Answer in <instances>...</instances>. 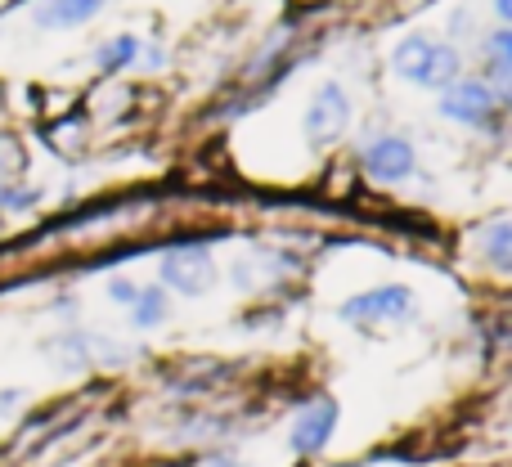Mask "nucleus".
<instances>
[{"instance_id": "nucleus-1", "label": "nucleus", "mask_w": 512, "mask_h": 467, "mask_svg": "<svg viewBox=\"0 0 512 467\" xmlns=\"http://www.w3.org/2000/svg\"><path fill=\"white\" fill-rule=\"evenodd\" d=\"M391 72H396L400 81H414V86L423 90H445L459 81L463 72V54L454 50L450 41H436V36H405V41L391 50Z\"/></svg>"}, {"instance_id": "nucleus-2", "label": "nucleus", "mask_w": 512, "mask_h": 467, "mask_svg": "<svg viewBox=\"0 0 512 467\" xmlns=\"http://www.w3.org/2000/svg\"><path fill=\"white\" fill-rule=\"evenodd\" d=\"M441 117L459 126H481V131H495L499 117H504V95L490 90L481 77H459L454 86L441 90Z\"/></svg>"}, {"instance_id": "nucleus-3", "label": "nucleus", "mask_w": 512, "mask_h": 467, "mask_svg": "<svg viewBox=\"0 0 512 467\" xmlns=\"http://www.w3.org/2000/svg\"><path fill=\"white\" fill-rule=\"evenodd\" d=\"M346 126H351V99H346V90L337 81H324L315 90V99H310L306 117H301L306 144L310 149H328V144H337L346 135Z\"/></svg>"}, {"instance_id": "nucleus-4", "label": "nucleus", "mask_w": 512, "mask_h": 467, "mask_svg": "<svg viewBox=\"0 0 512 467\" xmlns=\"http://www.w3.org/2000/svg\"><path fill=\"white\" fill-rule=\"evenodd\" d=\"M162 283L185 297H203L216 283V261L207 247H176V252L162 256Z\"/></svg>"}, {"instance_id": "nucleus-5", "label": "nucleus", "mask_w": 512, "mask_h": 467, "mask_svg": "<svg viewBox=\"0 0 512 467\" xmlns=\"http://www.w3.org/2000/svg\"><path fill=\"white\" fill-rule=\"evenodd\" d=\"M414 310V292L405 283H387V288L355 292L351 301H342V319L351 324H382V319H405Z\"/></svg>"}, {"instance_id": "nucleus-6", "label": "nucleus", "mask_w": 512, "mask_h": 467, "mask_svg": "<svg viewBox=\"0 0 512 467\" xmlns=\"http://www.w3.org/2000/svg\"><path fill=\"white\" fill-rule=\"evenodd\" d=\"M360 162H364V171H369L373 180L396 185V180L414 176V144H409L405 135H378V140L364 144Z\"/></svg>"}, {"instance_id": "nucleus-7", "label": "nucleus", "mask_w": 512, "mask_h": 467, "mask_svg": "<svg viewBox=\"0 0 512 467\" xmlns=\"http://www.w3.org/2000/svg\"><path fill=\"white\" fill-rule=\"evenodd\" d=\"M337 432V400H315V405H306L297 414V423H292V454H319L328 441H333Z\"/></svg>"}, {"instance_id": "nucleus-8", "label": "nucleus", "mask_w": 512, "mask_h": 467, "mask_svg": "<svg viewBox=\"0 0 512 467\" xmlns=\"http://www.w3.org/2000/svg\"><path fill=\"white\" fill-rule=\"evenodd\" d=\"M104 5H108V0H41V5L32 9V18H36V27L63 32V27L90 23V18H95Z\"/></svg>"}, {"instance_id": "nucleus-9", "label": "nucleus", "mask_w": 512, "mask_h": 467, "mask_svg": "<svg viewBox=\"0 0 512 467\" xmlns=\"http://www.w3.org/2000/svg\"><path fill=\"white\" fill-rule=\"evenodd\" d=\"M486 68H490L486 86L508 95V72H512V32L508 27H495V32L486 36Z\"/></svg>"}, {"instance_id": "nucleus-10", "label": "nucleus", "mask_w": 512, "mask_h": 467, "mask_svg": "<svg viewBox=\"0 0 512 467\" xmlns=\"http://www.w3.org/2000/svg\"><path fill=\"white\" fill-rule=\"evenodd\" d=\"M135 59H140V36H131V32L113 36V41H104V45L95 50L99 72H126Z\"/></svg>"}, {"instance_id": "nucleus-11", "label": "nucleus", "mask_w": 512, "mask_h": 467, "mask_svg": "<svg viewBox=\"0 0 512 467\" xmlns=\"http://www.w3.org/2000/svg\"><path fill=\"white\" fill-rule=\"evenodd\" d=\"M477 243L486 247V261L495 265L499 274H508V270H512V230H508V221L486 225V230L477 234Z\"/></svg>"}, {"instance_id": "nucleus-12", "label": "nucleus", "mask_w": 512, "mask_h": 467, "mask_svg": "<svg viewBox=\"0 0 512 467\" xmlns=\"http://www.w3.org/2000/svg\"><path fill=\"white\" fill-rule=\"evenodd\" d=\"M131 310H135V324L140 328H158L162 319H167V292L162 288H140Z\"/></svg>"}, {"instance_id": "nucleus-13", "label": "nucleus", "mask_w": 512, "mask_h": 467, "mask_svg": "<svg viewBox=\"0 0 512 467\" xmlns=\"http://www.w3.org/2000/svg\"><path fill=\"white\" fill-rule=\"evenodd\" d=\"M135 292H140V288H135L131 279H113V283H108V297H113L117 306H135Z\"/></svg>"}, {"instance_id": "nucleus-14", "label": "nucleus", "mask_w": 512, "mask_h": 467, "mask_svg": "<svg viewBox=\"0 0 512 467\" xmlns=\"http://www.w3.org/2000/svg\"><path fill=\"white\" fill-rule=\"evenodd\" d=\"M18 400H23V391H0V414H14Z\"/></svg>"}, {"instance_id": "nucleus-15", "label": "nucleus", "mask_w": 512, "mask_h": 467, "mask_svg": "<svg viewBox=\"0 0 512 467\" xmlns=\"http://www.w3.org/2000/svg\"><path fill=\"white\" fill-rule=\"evenodd\" d=\"M495 14H499V27H508V18H512V0H495Z\"/></svg>"}, {"instance_id": "nucleus-16", "label": "nucleus", "mask_w": 512, "mask_h": 467, "mask_svg": "<svg viewBox=\"0 0 512 467\" xmlns=\"http://www.w3.org/2000/svg\"><path fill=\"white\" fill-rule=\"evenodd\" d=\"M207 467H239V463H234V459H212Z\"/></svg>"}]
</instances>
